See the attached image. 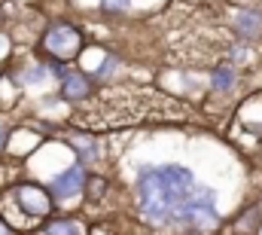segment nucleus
I'll return each mask as SVG.
<instances>
[{"instance_id": "obj_1", "label": "nucleus", "mask_w": 262, "mask_h": 235, "mask_svg": "<svg viewBox=\"0 0 262 235\" xmlns=\"http://www.w3.org/2000/svg\"><path fill=\"white\" fill-rule=\"evenodd\" d=\"M195 180L192 171L180 168V165H165V168H152V171H143L140 183H137V192H140V208L149 220L156 223H165L174 217V211L180 208L183 199H189Z\"/></svg>"}, {"instance_id": "obj_2", "label": "nucleus", "mask_w": 262, "mask_h": 235, "mask_svg": "<svg viewBox=\"0 0 262 235\" xmlns=\"http://www.w3.org/2000/svg\"><path fill=\"white\" fill-rule=\"evenodd\" d=\"M43 49L58 61H67V58H76L79 49H82V34L73 28V25H55L46 31L43 37Z\"/></svg>"}, {"instance_id": "obj_3", "label": "nucleus", "mask_w": 262, "mask_h": 235, "mask_svg": "<svg viewBox=\"0 0 262 235\" xmlns=\"http://www.w3.org/2000/svg\"><path fill=\"white\" fill-rule=\"evenodd\" d=\"M171 220H174V223H192L198 229H216V223H220V217H216V211L210 208L207 199H204V202H195V199L189 202V199H183Z\"/></svg>"}, {"instance_id": "obj_4", "label": "nucleus", "mask_w": 262, "mask_h": 235, "mask_svg": "<svg viewBox=\"0 0 262 235\" xmlns=\"http://www.w3.org/2000/svg\"><path fill=\"white\" fill-rule=\"evenodd\" d=\"M15 199H18L21 211L31 214V217H43V214H49V208H52L46 189H40V186H34V183H21V186L15 189Z\"/></svg>"}, {"instance_id": "obj_5", "label": "nucleus", "mask_w": 262, "mask_h": 235, "mask_svg": "<svg viewBox=\"0 0 262 235\" xmlns=\"http://www.w3.org/2000/svg\"><path fill=\"white\" fill-rule=\"evenodd\" d=\"M82 180H85V174H82V168H67L64 174L55 177V192L64 199V195H73V192H79L82 189Z\"/></svg>"}, {"instance_id": "obj_6", "label": "nucleus", "mask_w": 262, "mask_h": 235, "mask_svg": "<svg viewBox=\"0 0 262 235\" xmlns=\"http://www.w3.org/2000/svg\"><path fill=\"white\" fill-rule=\"evenodd\" d=\"M89 92H92V83H89L85 76H79V73H73V76H64L61 95H64L67 101H82V98H89Z\"/></svg>"}, {"instance_id": "obj_7", "label": "nucleus", "mask_w": 262, "mask_h": 235, "mask_svg": "<svg viewBox=\"0 0 262 235\" xmlns=\"http://www.w3.org/2000/svg\"><path fill=\"white\" fill-rule=\"evenodd\" d=\"M235 28H238L241 37H256L262 31V15L256 9H244V12L235 18Z\"/></svg>"}, {"instance_id": "obj_8", "label": "nucleus", "mask_w": 262, "mask_h": 235, "mask_svg": "<svg viewBox=\"0 0 262 235\" xmlns=\"http://www.w3.org/2000/svg\"><path fill=\"white\" fill-rule=\"evenodd\" d=\"M46 235H82V232L73 220H55V223L46 226Z\"/></svg>"}, {"instance_id": "obj_9", "label": "nucleus", "mask_w": 262, "mask_h": 235, "mask_svg": "<svg viewBox=\"0 0 262 235\" xmlns=\"http://www.w3.org/2000/svg\"><path fill=\"white\" fill-rule=\"evenodd\" d=\"M213 86H216L220 92H229V89L235 86V73H232V67H216V73H213Z\"/></svg>"}, {"instance_id": "obj_10", "label": "nucleus", "mask_w": 262, "mask_h": 235, "mask_svg": "<svg viewBox=\"0 0 262 235\" xmlns=\"http://www.w3.org/2000/svg\"><path fill=\"white\" fill-rule=\"evenodd\" d=\"M70 141L79 147V156H95V141H92V138H85V134H73Z\"/></svg>"}, {"instance_id": "obj_11", "label": "nucleus", "mask_w": 262, "mask_h": 235, "mask_svg": "<svg viewBox=\"0 0 262 235\" xmlns=\"http://www.w3.org/2000/svg\"><path fill=\"white\" fill-rule=\"evenodd\" d=\"M101 192H104V183H101V180H98V183H92V195H101Z\"/></svg>"}, {"instance_id": "obj_12", "label": "nucleus", "mask_w": 262, "mask_h": 235, "mask_svg": "<svg viewBox=\"0 0 262 235\" xmlns=\"http://www.w3.org/2000/svg\"><path fill=\"white\" fill-rule=\"evenodd\" d=\"M3 144H6V128L0 125V150H3Z\"/></svg>"}, {"instance_id": "obj_13", "label": "nucleus", "mask_w": 262, "mask_h": 235, "mask_svg": "<svg viewBox=\"0 0 262 235\" xmlns=\"http://www.w3.org/2000/svg\"><path fill=\"white\" fill-rule=\"evenodd\" d=\"M0 235H12V232H9V226H6L3 220H0Z\"/></svg>"}, {"instance_id": "obj_14", "label": "nucleus", "mask_w": 262, "mask_h": 235, "mask_svg": "<svg viewBox=\"0 0 262 235\" xmlns=\"http://www.w3.org/2000/svg\"><path fill=\"white\" fill-rule=\"evenodd\" d=\"M110 6H113V9H119V6H125V0H110Z\"/></svg>"}]
</instances>
